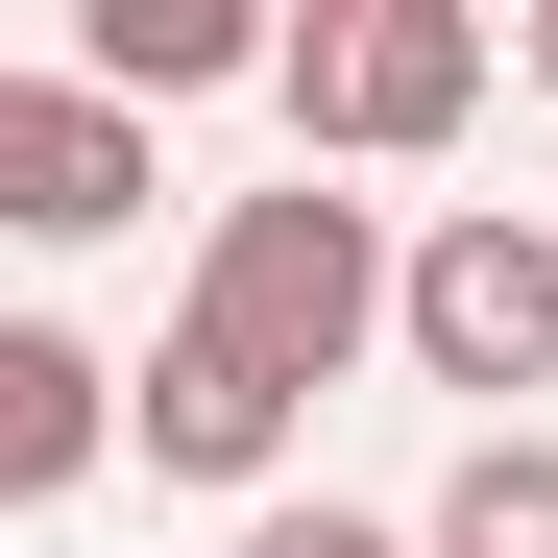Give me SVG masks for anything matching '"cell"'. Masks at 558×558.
<instances>
[{"label":"cell","instance_id":"cell-3","mask_svg":"<svg viewBox=\"0 0 558 558\" xmlns=\"http://www.w3.org/2000/svg\"><path fill=\"white\" fill-rule=\"evenodd\" d=\"M389 340L437 364V389H558V219H510V195L413 219L389 243Z\"/></svg>","mask_w":558,"mask_h":558},{"label":"cell","instance_id":"cell-6","mask_svg":"<svg viewBox=\"0 0 558 558\" xmlns=\"http://www.w3.org/2000/svg\"><path fill=\"white\" fill-rule=\"evenodd\" d=\"M98 437H122V364L73 340V316H0V510L98 486Z\"/></svg>","mask_w":558,"mask_h":558},{"label":"cell","instance_id":"cell-11","mask_svg":"<svg viewBox=\"0 0 558 558\" xmlns=\"http://www.w3.org/2000/svg\"><path fill=\"white\" fill-rule=\"evenodd\" d=\"M0 98H25V73H0Z\"/></svg>","mask_w":558,"mask_h":558},{"label":"cell","instance_id":"cell-5","mask_svg":"<svg viewBox=\"0 0 558 558\" xmlns=\"http://www.w3.org/2000/svg\"><path fill=\"white\" fill-rule=\"evenodd\" d=\"M146 195H170V170H146L122 98H73V73H49V98H0V243H122Z\"/></svg>","mask_w":558,"mask_h":558},{"label":"cell","instance_id":"cell-8","mask_svg":"<svg viewBox=\"0 0 558 558\" xmlns=\"http://www.w3.org/2000/svg\"><path fill=\"white\" fill-rule=\"evenodd\" d=\"M413 558H558V437H510V413H486V437L437 461V510H413Z\"/></svg>","mask_w":558,"mask_h":558},{"label":"cell","instance_id":"cell-9","mask_svg":"<svg viewBox=\"0 0 558 558\" xmlns=\"http://www.w3.org/2000/svg\"><path fill=\"white\" fill-rule=\"evenodd\" d=\"M243 558H413L389 510H243Z\"/></svg>","mask_w":558,"mask_h":558},{"label":"cell","instance_id":"cell-2","mask_svg":"<svg viewBox=\"0 0 558 558\" xmlns=\"http://www.w3.org/2000/svg\"><path fill=\"white\" fill-rule=\"evenodd\" d=\"M267 122H292V170H437L486 122V25L461 0H316V25H267Z\"/></svg>","mask_w":558,"mask_h":558},{"label":"cell","instance_id":"cell-10","mask_svg":"<svg viewBox=\"0 0 558 558\" xmlns=\"http://www.w3.org/2000/svg\"><path fill=\"white\" fill-rule=\"evenodd\" d=\"M534 98H558V0H534Z\"/></svg>","mask_w":558,"mask_h":558},{"label":"cell","instance_id":"cell-7","mask_svg":"<svg viewBox=\"0 0 558 558\" xmlns=\"http://www.w3.org/2000/svg\"><path fill=\"white\" fill-rule=\"evenodd\" d=\"M219 73H267V25H243V0H98V25H73V98H219Z\"/></svg>","mask_w":558,"mask_h":558},{"label":"cell","instance_id":"cell-4","mask_svg":"<svg viewBox=\"0 0 558 558\" xmlns=\"http://www.w3.org/2000/svg\"><path fill=\"white\" fill-rule=\"evenodd\" d=\"M122 461H170V486H219V510H292V389H243V364L170 316L122 364Z\"/></svg>","mask_w":558,"mask_h":558},{"label":"cell","instance_id":"cell-1","mask_svg":"<svg viewBox=\"0 0 558 558\" xmlns=\"http://www.w3.org/2000/svg\"><path fill=\"white\" fill-rule=\"evenodd\" d=\"M195 340L243 364V389H340L364 340H389V219L340 195V170H292V195H219V243H195Z\"/></svg>","mask_w":558,"mask_h":558}]
</instances>
